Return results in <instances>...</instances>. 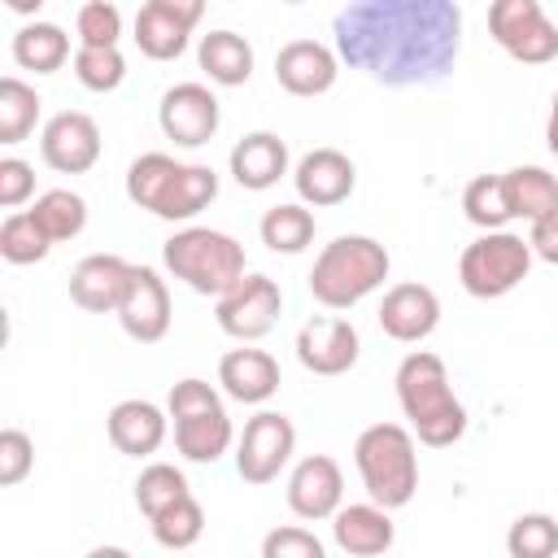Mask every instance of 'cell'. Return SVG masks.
I'll return each mask as SVG.
<instances>
[{
  "label": "cell",
  "instance_id": "obj_47",
  "mask_svg": "<svg viewBox=\"0 0 558 558\" xmlns=\"http://www.w3.org/2000/svg\"><path fill=\"white\" fill-rule=\"evenodd\" d=\"M9 9L13 13H31V9H39V0H9Z\"/></svg>",
  "mask_w": 558,
  "mask_h": 558
},
{
  "label": "cell",
  "instance_id": "obj_35",
  "mask_svg": "<svg viewBox=\"0 0 558 558\" xmlns=\"http://www.w3.org/2000/svg\"><path fill=\"white\" fill-rule=\"evenodd\" d=\"M52 253V240L39 231V222L31 218V209H17L0 222V257L13 266H35Z\"/></svg>",
  "mask_w": 558,
  "mask_h": 558
},
{
  "label": "cell",
  "instance_id": "obj_1",
  "mask_svg": "<svg viewBox=\"0 0 558 558\" xmlns=\"http://www.w3.org/2000/svg\"><path fill=\"white\" fill-rule=\"evenodd\" d=\"M336 52L384 87L440 83L462 52V9L449 0H357L336 13Z\"/></svg>",
  "mask_w": 558,
  "mask_h": 558
},
{
  "label": "cell",
  "instance_id": "obj_18",
  "mask_svg": "<svg viewBox=\"0 0 558 558\" xmlns=\"http://www.w3.org/2000/svg\"><path fill=\"white\" fill-rule=\"evenodd\" d=\"M292 183H296L301 205L327 209V205H340V201L353 196L357 170H353V161H349L340 148H314V153H305V157L296 161Z\"/></svg>",
  "mask_w": 558,
  "mask_h": 558
},
{
  "label": "cell",
  "instance_id": "obj_17",
  "mask_svg": "<svg viewBox=\"0 0 558 558\" xmlns=\"http://www.w3.org/2000/svg\"><path fill=\"white\" fill-rule=\"evenodd\" d=\"M340 57L318 39H292L275 52V78L292 96H323L336 87Z\"/></svg>",
  "mask_w": 558,
  "mask_h": 558
},
{
  "label": "cell",
  "instance_id": "obj_14",
  "mask_svg": "<svg viewBox=\"0 0 558 558\" xmlns=\"http://www.w3.org/2000/svg\"><path fill=\"white\" fill-rule=\"evenodd\" d=\"M362 340L349 318H310L296 331V362L310 375H344L357 366Z\"/></svg>",
  "mask_w": 558,
  "mask_h": 558
},
{
  "label": "cell",
  "instance_id": "obj_23",
  "mask_svg": "<svg viewBox=\"0 0 558 558\" xmlns=\"http://www.w3.org/2000/svg\"><path fill=\"white\" fill-rule=\"evenodd\" d=\"M288 174V144L275 131H248L231 148V179L248 192H266Z\"/></svg>",
  "mask_w": 558,
  "mask_h": 558
},
{
  "label": "cell",
  "instance_id": "obj_46",
  "mask_svg": "<svg viewBox=\"0 0 558 558\" xmlns=\"http://www.w3.org/2000/svg\"><path fill=\"white\" fill-rule=\"evenodd\" d=\"M87 558H131V554H126L122 545H96V549H92Z\"/></svg>",
  "mask_w": 558,
  "mask_h": 558
},
{
  "label": "cell",
  "instance_id": "obj_45",
  "mask_svg": "<svg viewBox=\"0 0 558 558\" xmlns=\"http://www.w3.org/2000/svg\"><path fill=\"white\" fill-rule=\"evenodd\" d=\"M545 140H549V153L558 157V92L549 100V126H545Z\"/></svg>",
  "mask_w": 558,
  "mask_h": 558
},
{
  "label": "cell",
  "instance_id": "obj_24",
  "mask_svg": "<svg viewBox=\"0 0 558 558\" xmlns=\"http://www.w3.org/2000/svg\"><path fill=\"white\" fill-rule=\"evenodd\" d=\"M196 61L209 74V83H218V87H244L253 78V44L244 35H235V31L201 35Z\"/></svg>",
  "mask_w": 558,
  "mask_h": 558
},
{
  "label": "cell",
  "instance_id": "obj_8",
  "mask_svg": "<svg viewBox=\"0 0 558 558\" xmlns=\"http://www.w3.org/2000/svg\"><path fill=\"white\" fill-rule=\"evenodd\" d=\"M296 449V427L288 414L279 410H257L244 432H240V445H235V471L244 484H270L288 458Z\"/></svg>",
  "mask_w": 558,
  "mask_h": 558
},
{
  "label": "cell",
  "instance_id": "obj_31",
  "mask_svg": "<svg viewBox=\"0 0 558 558\" xmlns=\"http://www.w3.org/2000/svg\"><path fill=\"white\" fill-rule=\"evenodd\" d=\"M39 92L17 74L0 78V144H22L39 122Z\"/></svg>",
  "mask_w": 558,
  "mask_h": 558
},
{
  "label": "cell",
  "instance_id": "obj_38",
  "mask_svg": "<svg viewBox=\"0 0 558 558\" xmlns=\"http://www.w3.org/2000/svg\"><path fill=\"white\" fill-rule=\"evenodd\" d=\"M74 78L87 92H113L126 78V57L118 48H78L74 52Z\"/></svg>",
  "mask_w": 558,
  "mask_h": 558
},
{
  "label": "cell",
  "instance_id": "obj_33",
  "mask_svg": "<svg viewBox=\"0 0 558 558\" xmlns=\"http://www.w3.org/2000/svg\"><path fill=\"white\" fill-rule=\"evenodd\" d=\"M462 214L480 231H506V222L514 218L510 196H506V179L501 174H475L462 192Z\"/></svg>",
  "mask_w": 558,
  "mask_h": 558
},
{
  "label": "cell",
  "instance_id": "obj_22",
  "mask_svg": "<svg viewBox=\"0 0 558 558\" xmlns=\"http://www.w3.org/2000/svg\"><path fill=\"white\" fill-rule=\"evenodd\" d=\"M331 536H336V545H340L344 554H353V558H379V554L392 549L397 527H392V519H388L384 506L362 501V506H340V510H336Z\"/></svg>",
  "mask_w": 558,
  "mask_h": 558
},
{
  "label": "cell",
  "instance_id": "obj_15",
  "mask_svg": "<svg viewBox=\"0 0 558 558\" xmlns=\"http://www.w3.org/2000/svg\"><path fill=\"white\" fill-rule=\"evenodd\" d=\"M344 501V475H340V462L327 458V453H310L292 466L288 475V506L296 519H336Z\"/></svg>",
  "mask_w": 558,
  "mask_h": 558
},
{
  "label": "cell",
  "instance_id": "obj_11",
  "mask_svg": "<svg viewBox=\"0 0 558 558\" xmlns=\"http://www.w3.org/2000/svg\"><path fill=\"white\" fill-rule=\"evenodd\" d=\"M205 4L201 0H148L135 13V44L153 61H174L183 57L192 26L201 22Z\"/></svg>",
  "mask_w": 558,
  "mask_h": 558
},
{
  "label": "cell",
  "instance_id": "obj_16",
  "mask_svg": "<svg viewBox=\"0 0 558 558\" xmlns=\"http://www.w3.org/2000/svg\"><path fill=\"white\" fill-rule=\"evenodd\" d=\"M436 323H440V296L427 283H392L379 301V327L401 344L427 340Z\"/></svg>",
  "mask_w": 558,
  "mask_h": 558
},
{
  "label": "cell",
  "instance_id": "obj_2",
  "mask_svg": "<svg viewBox=\"0 0 558 558\" xmlns=\"http://www.w3.org/2000/svg\"><path fill=\"white\" fill-rule=\"evenodd\" d=\"M397 401H401V414L410 418V432H414L418 445L445 449V445L462 440L466 410L449 388V371H445L440 353L414 349V353L401 357V366H397Z\"/></svg>",
  "mask_w": 558,
  "mask_h": 558
},
{
  "label": "cell",
  "instance_id": "obj_6",
  "mask_svg": "<svg viewBox=\"0 0 558 558\" xmlns=\"http://www.w3.org/2000/svg\"><path fill=\"white\" fill-rule=\"evenodd\" d=\"M527 270H532V244L514 231H484L458 257V279L480 301H497L514 292L527 279Z\"/></svg>",
  "mask_w": 558,
  "mask_h": 558
},
{
  "label": "cell",
  "instance_id": "obj_12",
  "mask_svg": "<svg viewBox=\"0 0 558 558\" xmlns=\"http://www.w3.org/2000/svg\"><path fill=\"white\" fill-rule=\"evenodd\" d=\"M39 157L57 174H87L100 161V126L78 109H61L39 131Z\"/></svg>",
  "mask_w": 558,
  "mask_h": 558
},
{
  "label": "cell",
  "instance_id": "obj_13",
  "mask_svg": "<svg viewBox=\"0 0 558 558\" xmlns=\"http://www.w3.org/2000/svg\"><path fill=\"white\" fill-rule=\"evenodd\" d=\"M118 323L140 344H157L170 331V288L153 266H131L126 292L118 301Z\"/></svg>",
  "mask_w": 558,
  "mask_h": 558
},
{
  "label": "cell",
  "instance_id": "obj_10",
  "mask_svg": "<svg viewBox=\"0 0 558 558\" xmlns=\"http://www.w3.org/2000/svg\"><path fill=\"white\" fill-rule=\"evenodd\" d=\"M157 122H161V135L174 140L179 148H201L218 135L222 109L205 83H174L157 105Z\"/></svg>",
  "mask_w": 558,
  "mask_h": 558
},
{
  "label": "cell",
  "instance_id": "obj_32",
  "mask_svg": "<svg viewBox=\"0 0 558 558\" xmlns=\"http://www.w3.org/2000/svg\"><path fill=\"white\" fill-rule=\"evenodd\" d=\"M179 166L183 161H174L170 153H144V157H135L126 166V196H131V205L157 214V205H161L170 179L179 174Z\"/></svg>",
  "mask_w": 558,
  "mask_h": 558
},
{
  "label": "cell",
  "instance_id": "obj_4",
  "mask_svg": "<svg viewBox=\"0 0 558 558\" xmlns=\"http://www.w3.org/2000/svg\"><path fill=\"white\" fill-rule=\"evenodd\" d=\"M161 262L201 296H227L244 279V244L214 227H183L161 244Z\"/></svg>",
  "mask_w": 558,
  "mask_h": 558
},
{
  "label": "cell",
  "instance_id": "obj_30",
  "mask_svg": "<svg viewBox=\"0 0 558 558\" xmlns=\"http://www.w3.org/2000/svg\"><path fill=\"white\" fill-rule=\"evenodd\" d=\"M257 231H262V244L270 253H305L314 244V214L305 205L288 201V205L266 209L262 222H257Z\"/></svg>",
  "mask_w": 558,
  "mask_h": 558
},
{
  "label": "cell",
  "instance_id": "obj_9",
  "mask_svg": "<svg viewBox=\"0 0 558 558\" xmlns=\"http://www.w3.org/2000/svg\"><path fill=\"white\" fill-rule=\"evenodd\" d=\"M279 310H283V292L270 275H244L227 296H218V327L231 336V340H262L275 323H279Z\"/></svg>",
  "mask_w": 558,
  "mask_h": 558
},
{
  "label": "cell",
  "instance_id": "obj_7",
  "mask_svg": "<svg viewBox=\"0 0 558 558\" xmlns=\"http://www.w3.org/2000/svg\"><path fill=\"white\" fill-rule=\"evenodd\" d=\"M488 35L523 65H545L558 57V26L545 17L541 0H497L488 9Z\"/></svg>",
  "mask_w": 558,
  "mask_h": 558
},
{
  "label": "cell",
  "instance_id": "obj_36",
  "mask_svg": "<svg viewBox=\"0 0 558 558\" xmlns=\"http://www.w3.org/2000/svg\"><path fill=\"white\" fill-rule=\"evenodd\" d=\"M506 554L510 558H558V519L554 514H519L506 532Z\"/></svg>",
  "mask_w": 558,
  "mask_h": 558
},
{
  "label": "cell",
  "instance_id": "obj_41",
  "mask_svg": "<svg viewBox=\"0 0 558 558\" xmlns=\"http://www.w3.org/2000/svg\"><path fill=\"white\" fill-rule=\"evenodd\" d=\"M31 466H35V445H31V436H26L22 427H4V432H0V484H4V488L22 484V480L31 475Z\"/></svg>",
  "mask_w": 558,
  "mask_h": 558
},
{
  "label": "cell",
  "instance_id": "obj_27",
  "mask_svg": "<svg viewBox=\"0 0 558 558\" xmlns=\"http://www.w3.org/2000/svg\"><path fill=\"white\" fill-rule=\"evenodd\" d=\"M235 440V427L227 418V410H209L196 418H179L174 423V445L187 462H218Z\"/></svg>",
  "mask_w": 558,
  "mask_h": 558
},
{
  "label": "cell",
  "instance_id": "obj_26",
  "mask_svg": "<svg viewBox=\"0 0 558 558\" xmlns=\"http://www.w3.org/2000/svg\"><path fill=\"white\" fill-rule=\"evenodd\" d=\"M501 179H506V196H510L514 218L541 222V218L558 214V174H549L545 166H514Z\"/></svg>",
  "mask_w": 558,
  "mask_h": 558
},
{
  "label": "cell",
  "instance_id": "obj_28",
  "mask_svg": "<svg viewBox=\"0 0 558 558\" xmlns=\"http://www.w3.org/2000/svg\"><path fill=\"white\" fill-rule=\"evenodd\" d=\"M65 57H70V35L57 22H26V26H17V35H13V61L22 70L52 74V70L65 65Z\"/></svg>",
  "mask_w": 558,
  "mask_h": 558
},
{
  "label": "cell",
  "instance_id": "obj_5",
  "mask_svg": "<svg viewBox=\"0 0 558 558\" xmlns=\"http://www.w3.org/2000/svg\"><path fill=\"white\" fill-rule=\"evenodd\" d=\"M353 462H357V475L375 506H384V510L410 506V497L418 488V453H414L410 427L371 423L353 445Z\"/></svg>",
  "mask_w": 558,
  "mask_h": 558
},
{
  "label": "cell",
  "instance_id": "obj_19",
  "mask_svg": "<svg viewBox=\"0 0 558 558\" xmlns=\"http://www.w3.org/2000/svg\"><path fill=\"white\" fill-rule=\"evenodd\" d=\"M131 262L118 253H92L70 270V301L87 314H118V301L126 292Z\"/></svg>",
  "mask_w": 558,
  "mask_h": 558
},
{
  "label": "cell",
  "instance_id": "obj_40",
  "mask_svg": "<svg viewBox=\"0 0 558 558\" xmlns=\"http://www.w3.org/2000/svg\"><path fill=\"white\" fill-rule=\"evenodd\" d=\"M166 410H170V418L179 423V418H196V414H209V410H222V397H218V388L214 384H205V379H179L174 388H170V397H166Z\"/></svg>",
  "mask_w": 558,
  "mask_h": 558
},
{
  "label": "cell",
  "instance_id": "obj_29",
  "mask_svg": "<svg viewBox=\"0 0 558 558\" xmlns=\"http://www.w3.org/2000/svg\"><path fill=\"white\" fill-rule=\"evenodd\" d=\"M31 218L39 222V231L52 240V244H65L74 240L83 227H87V201L70 187H48L35 205H31Z\"/></svg>",
  "mask_w": 558,
  "mask_h": 558
},
{
  "label": "cell",
  "instance_id": "obj_21",
  "mask_svg": "<svg viewBox=\"0 0 558 558\" xmlns=\"http://www.w3.org/2000/svg\"><path fill=\"white\" fill-rule=\"evenodd\" d=\"M218 384L231 401L262 405L279 392V362L266 349H231L218 362Z\"/></svg>",
  "mask_w": 558,
  "mask_h": 558
},
{
  "label": "cell",
  "instance_id": "obj_43",
  "mask_svg": "<svg viewBox=\"0 0 558 558\" xmlns=\"http://www.w3.org/2000/svg\"><path fill=\"white\" fill-rule=\"evenodd\" d=\"M35 192V166L22 157H0V205L17 214V205H26Z\"/></svg>",
  "mask_w": 558,
  "mask_h": 558
},
{
  "label": "cell",
  "instance_id": "obj_3",
  "mask_svg": "<svg viewBox=\"0 0 558 558\" xmlns=\"http://www.w3.org/2000/svg\"><path fill=\"white\" fill-rule=\"evenodd\" d=\"M388 270H392V257H388V248L379 240H371V235H336L314 257L310 292L327 310H353L375 288H384Z\"/></svg>",
  "mask_w": 558,
  "mask_h": 558
},
{
  "label": "cell",
  "instance_id": "obj_34",
  "mask_svg": "<svg viewBox=\"0 0 558 558\" xmlns=\"http://www.w3.org/2000/svg\"><path fill=\"white\" fill-rule=\"evenodd\" d=\"M183 497H192V488H187L183 471L170 466V462H148V466L140 471V480H135V506H140L148 519H157L161 510H170V506L183 501Z\"/></svg>",
  "mask_w": 558,
  "mask_h": 558
},
{
  "label": "cell",
  "instance_id": "obj_39",
  "mask_svg": "<svg viewBox=\"0 0 558 558\" xmlns=\"http://www.w3.org/2000/svg\"><path fill=\"white\" fill-rule=\"evenodd\" d=\"M74 31H78V48H118L122 13L109 0H87L74 17Z\"/></svg>",
  "mask_w": 558,
  "mask_h": 558
},
{
  "label": "cell",
  "instance_id": "obj_42",
  "mask_svg": "<svg viewBox=\"0 0 558 558\" xmlns=\"http://www.w3.org/2000/svg\"><path fill=\"white\" fill-rule=\"evenodd\" d=\"M262 558H327L323 541L310 527H270L262 536Z\"/></svg>",
  "mask_w": 558,
  "mask_h": 558
},
{
  "label": "cell",
  "instance_id": "obj_20",
  "mask_svg": "<svg viewBox=\"0 0 558 558\" xmlns=\"http://www.w3.org/2000/svg\"><path fill=\"white\" fill-rule=\"evenodd\" d=\"M105 432H109V445H113L118 453H126V458H148V453H157L161 440H166V414H161L153 401H144V397H126V401H118V405L109 410Z\"/></svg>",
  "mask_w": 558,
  "mask_h": 558
},
{
  "label": "cell",
  "instance_id": "obj_44",
  "mask_svg": "<svg viewBox=\"0 0 558 558\" xmlns=\"http://www.w3.org/2000/svg\"><path fill=\"white\" fill-rule=\"evenodd\" d=\"M527 244H532V257L558 266V214L532 222V227H527Z\"/></svg>",
  "mask_w": 558,
  "mask_h": 558
},
{
  "label": "cell",
  "instance_id": "obj_37",
  "mask_svg": "<svg viewBox=\"0 0 558 558\" xmlns=\"http://www.w3.org/2000/svg\"><path fill=\"white\" fill-rule=\"evenodd\" d=\"M148 523H153V541L161 549H192L201 541V532H205V510H201L196 497H183L170 510H161L157 519H148Z\"/></svg>",
  "mask_w": 558,
  "mask_h": 558
},
{
  "label": "cell",
  "instance_id": "obj_25",
  "mask_svg": "<svg viewBox=\"0 0 558 558\" xmlns=\"http://www.w3.org/2000/svg\"><path fill=\"white\" fill-rule=\"evenodd\" d=\"M214 196H218V174H214V166L183 161L179 174L170 179L161 205H157V218H166V222H187V218H196L201 209H209Z\"/></svg>",
  "mask_w": 558,
  "mask_h": 558
}]
</instances>
